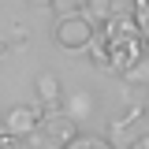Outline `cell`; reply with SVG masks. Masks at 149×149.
<instances>
[{"label":"cell","instance_id":"cell-7","mask_svg":"<svg viewBox=\"0 0 149 149\" xmlns=\"http://www.w3.org/2000/svg\"><path fill=\"white\" fill-rule=\"evenodd\" d=\"M56 19H71V15H82L86 11V0H56L52 4Z\"/></svg>","mask_w":149,"mask_h":149},{"label":"cell","instance_id":"cell-1","mask_svg":"<svg viewBox=\"0 0 149 149\" xmlns=\"http://www.w3.org/2000/svg\"><path fill=\"white\" fill-rule=\"evenodd\" d=\"M146 37L138 19H104L101 26H93V41H90V60L101 71L112 74H127L138 63H146Z\"/></svg>","mask_w":149,"mask_h":149},{"label":"cell","instance_id":"cell-8","mask_svg":"<svg viewBox=\"0 0 149 149\" xmlns=\"http://www.w3.org/2000/svg\"><path fill=\"white\" fill-rule=\"evenodd\" d=\"M134 19H138L142 37H146V45H149V0H138V11H134Z\"/></svg>","mask_w":149,"mask_h":149},{"label":"cell","instance_id":"cell-6","mask_svg":"<svg viewBox=\"0 0 149 149\" xmlns=\"http://www.w3.org/2000/svg\"><path fill=\"white\" fill-rule=\"evenodd\" d=\"M63 149H116L108 138H101V134H78L74 142H67Z\"/></svg>","mask_w":149,"mask_h":149},{"label":"cell","instance_id":"cell-9","mask_svg":"<svg viewBox=\"0 0 149 149\" xmlns=\"http://www.w3.org/2000/svg\"><path fill=\"white\" fill-rule=\"evenodd\" d=\"M0 149H26V142L22 138H11L8 130H0Z\"/></svg>","mask_w":149,"mask_h":149},{"label":"cell","instance_id":"cell-4","mask_svg":"<svg viewBox=\"0 0 149 149\" xmlns=\"http://www.w3.org/2000/svg\"><path fill=\"white\" fill-rule=\"evenodd\" d=\"M41 134H45L52 146L63 149L67 142H74L82 130H78V123H74L71 116H63V112H49V116H45V123H41Z\"/></svg>","mask_w":149,"mask_h":149},{"label":"cell","instance_id":"cell-13","mask_svg":"<svg viewBox=\"0 0 149 149\" xmlns=\"http://www.w3.org/2000/svg\"><path fill=\"white\" fill-rule=\"evenodd\" d=\"M8 49H11V41H8V37H0V56H8Z\"/></svg>","mask_w":149,"mask_h":149},{"label":"cell","instance_id":"cell-3","mask_svg":"<svg viewBox=\"0 0 149 149\" xmlns=\"http://www.w3.org/2000/svg\"><path fill=\"white\" fill-rule=\"evenodd\" d=\"M41 123H45V108L41 104H15V108L4 116V130L11 134V138H30V134H37L41 130Z\"/></svg>","mask_w":149,"mask_h":149},{"label":"cell","instance_id":"cell-5","mask_svg":"<svg viewBox=\"0 0 149 149\" xmlns=\"http://www.w3.org/2000/svg\"><path fill=\"white\" fill-rule=\"evenodd\" d=\"M34 86H37V101H41L45 116H49V112H60V108H63V86H60V78H56L52 71H41Z\"/></svg>","mask_w":149,"mask_h":149},{"label":"cell","instance_id":"cell-12","mask_svg":"<svg viewBox=\"0 0 149 149\" xmlns=\"http://www.w3.org/2000/svg\"><path fill=\"white\" fill-rule=\"evenodd\" d=\"M26 4H30V8H52L56 0H26Z\"/></svg>","mask_w":149,"mask_h":149},{"label":"cell","instance_id":"cell-10","mask_svg":"<svg viewBox=\"0 0 149 149\" xmlns=\"http://www.w3.org/2000/svg\"><path fill=\"white\" fill-rule=\"evenodd\" d=\"M11 49H26V34H22V30L11 34Z\"/></svg>","mask_w":149,"mask_h":149},{"label":"cell","instance_id":"cell-11","mask_svg":"<svg viewBox=\"0 0 149 149\" xmlns=\"http://www.w3.org/2000/svg\"><path fill=\"white\" fill-rule=\"evenodd\" d=\"M130 149H149V134H142V138H134V142H130Z\"/></svg>","mask_w":149,"mask_h":149},{"label":"cell","instance_id":"cell-2","mask_svg":"<svg viewBox=\"0 0 149 149\" xmlns=\"http://www.w3.org/2000/svg\"><path fill=\"white\" fill-rule=\"evenodd\" d=\"M52 41L60 45V49H67V52H82V49H90V41H93V22H90L86 15L56 19Z\"/></svg>","mask_w":149,"mask_h":149}]
</instances>
